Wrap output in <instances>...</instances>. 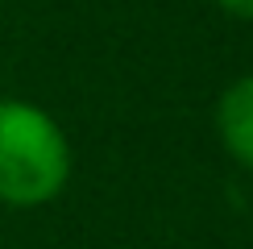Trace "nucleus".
<instances>
[{
    "label": "nucleus",
    "instance_id": "f257e3e1",
    "mask_svg": "<svg viewBox=\"0 0 253 249\" xmlns=\"http://www.w3.org/2000/svg\"><path fill=\"white\" fill-rule=\"evenodd\" d=\"M71 179L67 133L46 108L17 96L0 100V204L42 208Z\"/></svg>",
    "mask_w": 253,
    "mask_h": 249
},
{
    "label": "nucleus",
    "instance_id": "f03ea898",
    "mask_svg": "<svg viewBox=\"0 0 253 249\" xmlns=\"http://www.w3.org/2000/svg\"><path fill=\"white\" fill-rule=\"evenodd\" d=\"M216 133L228 158L253 170V75H237L216 100Z\"/></svg>",
    "mask_w": 253,
    "mask_h": 249
},
{
    "label": "nucleus",
    "instance_id": "7ed1b4c3",
    "mask_svg": "<svg viewBox=\"0 0 253 249\" xmlns=\"http://www.w3.org/2000/svg\"><path fill=\"white\" fill-rule=\"evenodd\" d=\"M216 8L237 21H253V0H216Z\"/></svg>",
    "mask_w": 253,
    "mask_h": 249
}]
</instances>
